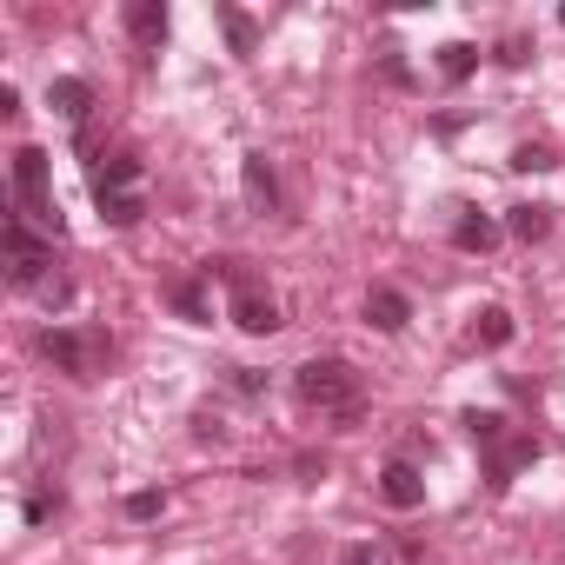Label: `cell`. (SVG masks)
Segmentation results:
<instances>
[{
  "instance_id": "obj_1",
  "label": "cell",
  "mask_w": 565,
  "mask_h": 565,
  "mask_svg": "<svg viewBox=\"0 0 565 565\" xmlns=\"http://www.w3.org/2000/svg\"><path fill=\"white\" fill-rule=\"evenodd\" d=\"M294 399H300L307 413H327V419H360L366 386H360V373H353L347 360H307V366L294 373Z\"/></svg>"
},
{
  "instance_id": "obj_2",
  "label": "cell",
  "mask_w": 565,
  "mask_h": 565,
  "mask_svg": "<svg viewBox=\"0 0 565 565\" xmlns=\"http://www.w3.org/2000/svg\"><path fill=\"white\" fill-rule=\"evenodd\" d=\"M200 273H206V279H213V273L226 279V313H233V327H239V333L266 340V333H279V327H287V320H279V300H273V294L259 287L253 273H239L233 259H206Z\"/></svg>"
},
{
  "instance_id": "obj_3",
  "label": "cell",
  "mask_w": 565,
  "mask_h": 565,
  "mask_svg": "<svg viewBox=\"0 0 565 565\" xmlns=\"http://www.w3.org/2000/svg\"><path fill=\"white\" fill-rule=\"evenodd\" d=\"M41 353H47L61 373H74V380H100L114 347H107L100 327H47V333H41Z\"/></svg>"
},
{
  "instance_id": "obj_4",
  "label": "cell",
  "mask_w": 565,
  "mask_h": 565,
  "mask_svg": "<svg viewBox=\"0 0 565 565\" xmlns=\"http://www.w3.org/2000/svg\"><path fill=\"white\" fill-rule=\"evenodd\" d=\"M0 253H8V279H14V287H34V294H41L47 279H54V273H47V266H54V239L34 233L21 213L0 226Z\"/></svg>"
},
{
  "instance_id": "obj_5",
  "label": "cell",
  "mask_w": 565,
  "mask_h": 565,
  "mask_svg": "<svg viewBox=\"0 0 565 565\" xmlns=\"http://www.w3.org/2000/svg\"><path fill=\"white\" fill-rule=\"evenodd\" d=\"M14 200H21V220H28V226L61 233V213H54V200H47V153H41V147H21V153H14Z\"/></svg>"
},
{
  "instance_id": "obj_6",
  "label": "cell",
  "mask_w": 565,
  "mask_h": 565,
  "mask_svg": "<svg viewBox=\"0 0 565 565\" xmlns=\"http://www.w3.org/2000/svg\"><path fill=\"white\" fill-rule=\"evenodd\" d=\"M532 459H539V439H532V433H505V439L492 446V459H486L492 492H505V486H512V472H519V466H532Z\"/></svg>"
},
{
  "instance_id": "obj_7",
  "label": "cell",
  "mask_w": 565,
  "mask_h": 565,
  "mask_svg": "<svg viewBox=\"0 0 565 565\" xmlns=\"http://www.w3.org/2000/svg\"><path fill=\"white\" fill-rule=\"evenodd\" d=\"M380 499H386L393 512L426 505V479H419V466H413V459H386V472H380Z\"/></svg>"
},
{
  "instance_id": "obj_8",
  "label": "cell",
  "mask_w": 565,
  "mask_h": 565,
  "mask_svg": "<svg viewBox=\"0 0 565 565\" xmlns=\"http://www.w3.org/2000/svg\"><path fill=\"white\" fill-rule=\"evenodd\" d=\"M239 180H246V206L253 213H279V180H273V160L266 153H246L239 160Z\"/></svg>"
},
{
  "instance_id": "obj_9",
  "label": "cell",
  "mask_w": 565,
  "mask_h": 565,
  "mask_svg": "<svg viewBox=\"0 0 565 565\" xmlns=\"http://www.w3.org/2000/svg\"><path fill=\"white\" fill-rule=\"evenodd\" d=\"M127 34H134L147 54H160V47H167V8H160V0H127Z\"/></svg>"
},
{
  "instance_id": "obj_10",
  "label": "cell",
  "mask_w": 565,
  "mask_h": 565,
  "mask_svg": "<svg viewBox=\"0 0 565 565\" xmlns=\"http://www.w3.org/2000/svg\"><path fill=\"white\" fill-rule=\"evenodd\" d=\"M47 107H54L67 127H81V120H87V107H94V87H87V81H74V74H61V81L47 87Z\"/></svg>"
},
{
  "instance_id": "obj_11",
  "label": "cell",
  "mask_w": 565,
  "mask_h": 565,
  "mask_svg": "<svg viewBox=\"0 0 565 565\" xmlns=\"http://www.w3.org/2000/svg\"><path fill=\"white\" fill-rule=\"evenodd\" d=\"M94 193H140V160L134 153H107L94 167Z\"/></svg>"
},
{
  "instance_id": "obj_12",
  "label": "cell",
  "mask_w": 565,
  "mask_h": 565,
  "mask_svg": "<svg viewBox=\"0 0 565 565\" xmlns=\"http://www.w3.org/2000/svg\"><path fill=\"white\" fill-rule=\"evenodd\" d=\"M452 246H459V253H492V246H499V226H492L486 213L466 206V213L452 220Z\"/></svg>"
},
{
  "instance_id": "obj_13",
  "label": "cell",
  "mask_w": 565,
  "mask_h": 565,
  "mask_svg": "<svg viewBox=\"0 0 565 565\" xmlns=\"http://www.w3.org/2000/svg\"><path fill=\"white\" fill-rule=\"evenodd\" d=\"M366 320H373L380 333H399V327L413 320V307H406V294H393V287H373V294H366Z\"/></svg>"
},
{
  "instance_id": "obj_14",
  "label": "cell",
  "mask_w": 565,
  "mask_h": 565,
  "mask_svg": "<svg viewBox=\"0 0 565 565\" xmlns=\"http://www.w3.org/2000/svg\"><path fill=\"white\" fill-rule=\"evenodd\" d=\"M472 67H479V47H466V41H452V47H439V81H446V87H459V81H472Z\"/></svg>"
},
{
  "instance_id": "obj_15",
  "label": "cell",
  "mask_w": 565,
  "mask_h": 565,
  "mask_svg": "<svg viewBox=\"0 0 565 565\" xmlns=\"http://www.w3.org/2000/svg\"><path fill=\"white\" fill-rule=\"evenodd\" d=\"M94 200H100V220H107V226H134V220L147 213L140 193H94Z\"/></svg>"
},
{
  "instance_id": "obj_16",
  "label": "cell",
  "mask_w": 565,
  "mask_h": 565,
  "mask_svg": "<svg viewBox=\"0 0 565 565\" xmlns=\"http://www.w3.org/2000/svg\"><path fill=\"white\" fill-rule=\"evenodd\" d=\"M505 226H512V239H525V246H532V239H545V233H552V206H512V220H505Z\"/></svg>"
},
{
  "instance_id": "obj_17",
  "label": "cell",
  "mask_w": 565,
  "mask_h": 565,
  "mask_svg": "<svg viewBox=\"0 0 565 565\" xmlns=\"http://www.w3.org/2000/svg\"><path fill=\"white\" fill-rule=\"evenodd\" d=\"M472 340H479V347H505V340H512V313H505V307H479Z\"/></svg>"
},
{
  "instance_id": "obj_18",
  "label": "cell",
  "mask_w": 565,
  "mask_h": 565,
  "mask_svg": "<svg viewBox=\"0 0 565 565\" xmlns=\"http://www.w3.org/2000/svg\"><path fill=\"white\" fill-rule=\"evenodd\" d=\"M220 28H226V41H233V54H253L259 47V28L239 14V8H220Z\"/></svg>"
},
{
  "instance_id": "obj_19",
  "label": "cell",
  "mask_w": 565,
  "mask_h": 565,
  "mask_svg": "<svg viewBox=\"0 0 565 565\" xmlns=\"http://www.w3.org/2000/svg\"><path fill=\"white\" fill-rule=\"evenodd\" d=\"M167 300H173L186 320H213V307H206V294H200V279H180V287H167Z\"/></svg>"
},
{
  "instance_id": "obj_20",
  "label": "cell",
  "mask_w": 565,
  "mask_h": 565,
  "mask_svg": "<svg viewBox=\"0 0 565 565\" xmlns=\"http://www.w3.org/2000/svg\"><path fill=\"white\" fill-rule=\"evenodd\" d=\"M466 433H472V446L492 452V446L505 439V419H499V413H466Z\"/></svg>"
},
{
  "instance_id": "obj_21",
  "label": "cell",
  "mask_w": 565,
  "mask_h": 565,
  "mask_svg": "<svg viewBox=\"0 0 565 565\" xmlns=\"http://www.w3.org/2000/svg\"><path fill=\"white\" fill-rule=\"evenodd\" d=\"M512 167H519V173H545V167H558V153H552V147H532V140H525V147L512 153Z\"/></svg>"
},
{
  "instance_id": "obj_22",
  "label": "cell",
  "mask_w": 565,
  "mask_h": 565,
  "mask_svg": "<svg viewBox=\"0 0 565 565\" xmlns=\"http://www.w3.org/2000/svg\"><path fill=\"white\" fill-rule=\"evenodd\" d=\"M127 512H134V519H160V512H167V492H134Z\"/></svg>"
},
{
  "instance_id": "obj_23",
  "label": "cell",
  "mask_w": 565,
  "mask_h": 565,
  "mask_svg": "<svg viewBox=\"0 0 565 565\" xmlns=\"http://www.w3.org/2000/svg\"><path fill=\"white\" fill-rule=\"evenodd\" d=\"M340 565H393V558H386V545H347Z\"/></svg>"
},
{
  "instance_id": "obj_24",
  "label": "cell",
  "mask_w": 565,
  "mask_h": 565,
  "mask_svg": "<svg viewBox=\"0 0 565 565\" xmlns=\"http://www.w3.org/2000/svg\"><path fill=\"white\" fill-rule=\"evenodd\" d=\"M499 61H505V67H525L532 54H525V41H505V47H499Z\"/></svg>"
},
{
  "instance_id": "obj_25",
  "label": "cell",
  "mask_w": 565,
  "mask_h": 565,
  "mask_svg": "<svg viewBox=\"0 0 565 565\" xmlns=\"http://www.w3.org/2000/svg\"><path fill=\"white\" fill-rule=\"evenodd\" d=\"M558 28H565V8H558Z\"/></svg>"
}]
</instances>
